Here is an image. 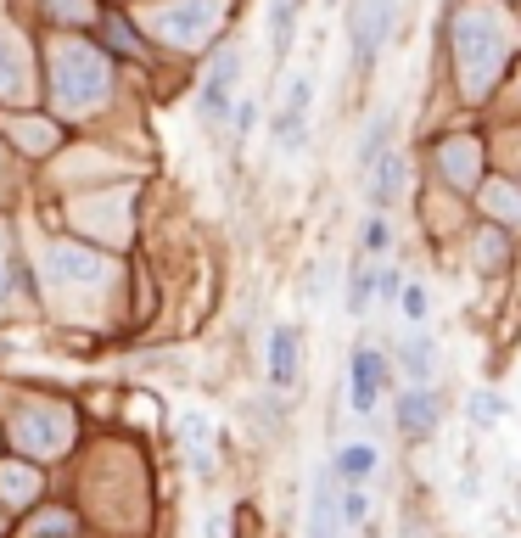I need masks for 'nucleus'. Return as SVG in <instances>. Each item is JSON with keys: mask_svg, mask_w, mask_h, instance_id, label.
Here are the masks:
<instances>
[{"mask_svg": "<svg viewBox=\"0 0 521 538\" xmlns=\"http://www.w3.org/2000/svg\"><path fill=\"white\" fill-rule=\"evenodd\" d=\"M488 208H493V219H521V191L516 185H493Z\"/></svg>", "mask_w": 521, "mask_h": 538, "instance_id": "21", "label": "nucleus"}, {"mask_svg": "<svg viewBox=\"0 0 521 538\" xmlns=\"http://www.w3.org/2000/svg\"><path fill=\"white\" fill-rule=\"evenodd\" d=\"M393 129H398V107H381V113L365 124V141H359V174H370L381 157H387V141H393Z\"/></svg>", "mask_w": 521, "mask_h": 538, "instance_id": "10", "label": "nucleus"}, {"mask_svg": "<svg viewBox=\"0 0 521 538\" xmlns=\"http://www.w3.org/2000/svg\"><path fill=\"white\" fill-rule=\"evenodd\" d=\"M51 73H57V90L68 101H90L96 90H107V62L85 40H62L57 57H51Z\"/></svg>", "mask_w": 521, "mask_h": 538, "instance_id": "1", "label": "nucleus"}, {"mask_svg": "<svg viewBox=\"0 0 521 538\" xmlns=\"http://www.w3.org/2000/svg\"><path fill=\"white\" fill-rule=\"evenodd\" d=\"M381 376H387V359L376 354V348H353L348 359V398H353V410L370 415L381 404Z\"/></svg>", "mask_w": 521, "mask_h": 538, "instance_id": "5", "label": "nucleus"}, {"mask_svg": "<svg viewBox=\"0 0 521 538\" xmlns=\"http://www.w3.org/2000/svg\"><path fill=\"white\" fill-rule=\"evenodd\" d=\"M297 12H303V0H269V40H275V57H286V51H292Z\"/></svg>", "mask_w": 521, "mask_h": 538, "instance_id": "14", "label": "nucleus"}, {"mask_svg": "<svg viewBox=\"0 0 521 538\" xmlns=\"http://www.w3.org/2000/svg\"><path fill=\"white\" fill-rule=\"evenodd\" d=\"M398 365H404L409 387H426V382H432V365H437V342L426 337V331L404 337V348H398Z\"/></svg>", "mask_w": 521, "mask_h": 538, "instance_id": "11", "label": "nucleus"}, {"mask_svg": "<svg viewBox=\"0 0 521 538\" xmlns=\"http://www.w3.org/2000/svg\"><path fill=\"white\" fill-rule=\"evenodd\" d=\"M393 17H398V0H365L353 12V73H370L381 57V45L393 34Z\"/></svg>", "mask_w": 521, "mask_h": 538, "instance_id": "2", "label": "nucleus"}, {"mask_svg": "<svg viewBox=\"0 0 521 538\" xmlns=\"http://www.w3.org/2000/svg\"><path fill=\"white\" fill-rule=\"evenodd\" d=\"M269 382H275V387L297 382V326H275V331H269Z\"/></svg>", "mask_w": 521, "mask_h": 538, "instance_id": "9", "label": "nucleus"}, {"mask_svg": "<svg viewBox=\"0 0 521 538\" xmlns=\"http://www.w3.org/2000/svg\"><path fill=\"white\" fill-rule=\"evenodd\" d=\"M337 510H342V527L370 522V494L365 488H337Z\"/></svg>", "mask_w": 521, "mask_h": 538, "instance_id": "18", "label": "nucleus"}, {"mask_svg": "<svg viewBox=\"0 0 521 538\" xmlns=\"http://www.w3.org/2000/svg\"><path fill=\"white\" fill-rule=\"evenodd\" d=\"M325 471L337 482H348V488H365V477L376 471V449H370V443H342V454Z\"/></svg>", "mask_w": 521, "mask_h": 538, "instance_id": "12", "label": "nucleus"}, {"mask_svg": "<svg viewBox=\"0 0 521 538\" xmlns=\"http://www.w3.org/2000/svg\"><path fill=\"white\" fill-rule=\"evenodd\" d=\"M376 292H381V298H398V292H404L398 269H376Z\"/></svg>", "mask_w": 521, "mask_h": 538, "instance_id": "23", "label": "nucleus"}, {"mask_svg": "<svg viewBox=\"0 0 521 538\" xmlns=\"http://www.w3.org/2000/svg\"><path fill=\"white\" fill-rule=\"evenodd\" d=\"M437 169H443L449 185H471V174H477V146L471 141H443L437 146Z\"/></svg>", "mask_w": 521, "mask_h": 538, "instance_id": "13", "label": "nucleus"}, {"mask_svg": "<svg viewBox=\"0 0 521 538\" xmlns=\"http://www.w3.org/2000/svg\"><path fill=\"white\" fill-rule=\"evenodd\" d=\"M236 79H241V51H230V45H225V51L213 57L202 90H197V118H202V124H219V118L230 113V90H236Z\"/></svg>", "mask_w": 521, "mask_h": 538, "instance_id": "3", "label": "nucleus"}, {"mask_svg": "<svg viewBox=\"0 0 521 538\" xmlns=\"http://www.w3.org/2000/svg\"><path fill=\"white\" fill-rule=\"evenodd\" d=\"M370 292H376V264H353V275H348V314L353 320L370 314Z\"/></svg>", "mask_w": 521, "mask_h": 538, "instance_id": "15", "label": "nucleus"}, {"mask_svg": "<svg viewBox=\"0 0 521 538\" xmlns=\"http://www.w3.org/2000/svg\"><path fill=\"white\" fill-rule=\"evenodd\" d=\"M253 118H258V107H253V101H241V107H236V135H247V129H253Z\"/></svg>", "mask_w": 521, "mask_h": 538, "instance_id": "24", "label": "nucleus"}, {"mask_svg": "<svg viewBox=\"0 0 521 538\" xmlns=\"http://www.w3.org/2000/svg\"><path fill=\"white\" fill-rule=\"evenodd\" d=\"M101 40H107V51H118V57H141V45H135V29H129L124 17H101Z\"/></svg>", "mask_w": 521, "mask_h": 538, "instance_id": "16", "label": "nucleus"}, {"mask_svg": "<svg viewBox=\"0 0 521 538\" xmlns=\"http://www.w3.org/2000/svg\"><path fill=\"white\" fill-rule=\"evenodd\" d=\"M437 421H443V398L432 393V387H404L398 393V432L404 438H432L437 432Z\"/></svg>", "mask_w": 521, "mask_h": 538, "instance_id": "6", "label": "nucleus"}, {"mask_svg": "<svg viewBox=\"0 0 521 538\" xmlns=\"http://www.w3.org/2000/svg\"><path fill=\"white\" fill-rule=\"evenodd\" d=\"M505 258H510L505 225H488V230H482V241H477V264H482V269H499Z\"/></svg>", "mask_w": 521, "mask_h": 538, "instance_id": "17", "label": "nucleus"}, {"mask_svg": "<svg viewBox=\"0 0 521 538\" xmlns=\"http://www.w3.org/2000/svg\"><path fill=\"white\" fill-rule=\"evenodd\" d=\"M471 421H477V426H493V421H505V398H499V393H488V387H482V393L471 398Z\"/></svg>", "mask_w": 521, "mask_h": 538, "instance_id": "20", "label": "nucleus"}, {"mask_svg": "<svg viewBox=\"0 0 521 538\" xmlns=\"http://www.w3.org/2000/svg\"><path fill=\"white\" fill-rule=\"evenodd\" d=\"M365 197L376 202V208H393V202L404 197V157H398V152L381 157L376 169L365 174Z\"/></svg>", "mask_w": 521, "mask_h": 538, "instance_id": "8", "label": "nucleus"}, {"mask_svg": "<svg viewBox=\"0 0 521 538\" xmlns=\"http://www.w3.org/2000/svg\"><path fill=\"white\" fill-rule=\"evenodd\" d=\"M309 538H342V510H337V477L320 471L309 499Z\"/></svg>", "mask_w": 521, "mask_h": 538, "instance_id": "7", "label": "nucleus"}, {"mask_svg": "<svg viewBox=\"0 0 521 538\" xmlns=\"http://www.w3.org/2000/svg\"><path fill=\"white\" fill-rule=\"evenodd\" d=\"M398 309H404V320L415 331L426 326V286L421 281H404V292H398Z\"/></svg>", "mask_w": 521, "mask_h": 538, "instance_id": "19", "label": "nucleus"}, {"mask_svg": "<svg viewBox=\"0 0 521 538\" xmlns=\"http://www.w3.org/2000/svg\"><path fill=\"white\" fill-rule=\"evenodd\" d=\"M309 101H314V85L309 79H292L286 107L275 113V146H281V152H303V146H309Z\"/></svg>", "mask_w": 521, "mask_h": 538, "instance_id": "4", "label": "nucleus"}, {"mask_svg": "<svg viewBox=\"0 0 521 538\" xmlns=\"http://www.w3.org/2000/svg\"><path fill=\"white\" fill-rule=\"evenodd\" d=\"M387 241H393L387 219H365V225H359V247H365V253H387Z\"/></svg>", "mask_w": 521, "mask_h": 538, "instance_id": "22", "label": "nucleus"}]
</instances>
